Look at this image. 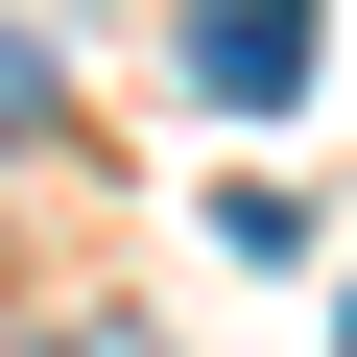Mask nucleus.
<instances>
[{"mask_svg":"<svg viewBox=\"0 0 357 357\" xmlns=\"http://www.w3.org/2000/svg\"><path fill=\"white\" fill-rule=\"evenodd\" d=\"M286 48H310L286 0H215V24H191V72H215V96H286Z\"/></svg>","mask_w":357,"mask_h":357,"instance_id":"nucleus-1","label":"nucleus"}]
</instances>
